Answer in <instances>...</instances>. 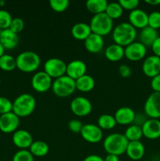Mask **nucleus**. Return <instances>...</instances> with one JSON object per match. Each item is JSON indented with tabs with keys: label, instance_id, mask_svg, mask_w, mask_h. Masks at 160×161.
I'll list each match as a JSON object with an SVG mask.
<instances>
[{
	"label": "nucleus",
	"instance_id": "nucleus-47",
	"mask_svg": "<svg viewBox=\"0 0 160 161\" xmlns=\"http://www.w3.org/2000/svg\"><path fill=\"white\" fill-rule=\"evenodd\" d=\"M5 50H6L4 49V47H3V45L0 43V58H1L3 55L5 54Z\"/></svg>",
	"mask_w": 160,
	"mask_h": 161
},
{
	"label": "nucleus",
	"instance_id": "nucleus-41",
	"mask_svg": "<svg viewBox=\"0 0 160 161\" xmlns=\"http://www.w3.org/2000/svg\"><path fill=\"white\" fill-rule=\"evenodd\" d=\"M119 73L122 78H128L131 75V68L127 64H121L119 67Z\"/></svg>",
	"mask_w": 160,
	"mask_h": 161
},
{
	"label": "nucleus",
	"instance_id": "nucleus-27",
	"mask_svg": "<svg viewBox=\"0 0 160 161\" xmlns=\"http://www.w3.org/2000/svg\"><path fill=\"white\" fill-rule=\"evenodd\" d=\"M108 2L106 0H88L86 3V7L89 13L93 15L105 13Z\"/></svg>",
	"mask_w": 160,
	"mask_h": 161
},
{
	"label": "nucleus",
	"instance_id": "nucleus-16",
	"mask_svg": "<svg viewBox=\"0 0 160 161\" xmlns=\"http://www.w3.org/2000/svg\"><path fill=\"white\" fill-rule=\"evenodd\" d=\"M129 23L136 29H143L148 26V14L143 9H137L131 11L129 14Z\"/></svg>",
	"mask_w": 160,
	"mask_h": 161
},
{
	"label": "nucleus",
	"instance_id": "nucleus-44",
	"mask_svg": "<svg viewBox=\"0 0 160 161\" xmlns=\"http://www.w3.org/2000/svg\"><path fill=\"white\" fill-rule=\"evenodd\" d=\"M83 161H104V158H102L100 156L96 155V154H92L89 155L83 160Z\"/></svg>",
	"mask_w": 160,
	"mask_h": 161
},
{
	"label": "nucleus",
	"instance_id": "nucleus-23",
	"mask_svg": "<svg viewBox=\"0 0 160 161\" xmlns=\"http://www.w3.org/2000/svg\"><path fill=\"white\" fill-rule=\"evenodd\" d=\"M71 33H72V37L75 39L85 41L92 34V31H91L89 25L84 22H79L72 26Z\"/></svg>",
	"mask_w": 160,
	"mask_h": 161
},
{
	"label": "nucleus",
	"instance_id": "nucleus-39",
	"mask_svg": "<svg viewBox=\"0 0 160 161\" xmlns=\"http://www.w3.org/2000/svg\"><path fill=\"white\" fill-rule=\"evenodd\" d=\"M119 3L121 5L122 9L131 12V11L137 9L140 2L138 0H120L119 1Z\"/></svg>",
	"mask_w": 160,
	"mask_h": 161
},
{
	"label": "nucleus",
	"instance_id": "nucleus-45",
	"mask_svg": "<svg viewBox=\"0 0 160 161\" xmlns=\"http://www.w3.org/2000/svg\"><path fill=\"white\" fill-rule=\"evenodd\" d=\"M104 161H119V158L118 156L112 155V154H108L104 159Z\"/></svg>",
	"mask_w": 160,
	"mask_h": 161
},
{
	"label": "nucleus",
	"instance_id": "nucleus-24",
	"mask_svg": "<svg viewBox=\"0 0 160 161\" xmlns=\"http://www.w3.org/2000/svg\"><path fill=\"white\" fill-rule=\"evenodd\" d=\"M158 32L157 30L147 26L141 30L139 33V42H141L146 47H151L155 39L158 37Z\"/></svg>",
	"mask_w": 160,
	"mask_h": 161
},
{
	"label": "nucleus",
	"instance_id": "nucleus-21",
	"mask_svg": "<svg viewBox=\"0 0 160 161\" xmlns=\"http://www.w3.org/2000/svg\"><path fill=\"white\" fill-rule=\"evenodd\" d=\"M104 45V40L102 36L92 33L84 41L85 48L91 53H97L101 51Z\"/></svg>",
	"mask_w": 160,
	"mask_h": 161
},
{
	"label": "nucleus",
	"instance_id": "nucleus-34",
	"mask_svg": "<svg viewBox=\"0 0 160 161\" xmlns=\"http://www.w3.org/2000/svg\"><path fill=\"white\" fill-rule=\"evenodd\" d=\"M13 17L10 13L6 9H0V28L2 30L8 29L10 26Z\"/></svg>",
	"mask_w": 160,
	"mask_h": 161
},
{
	"label": "nucleus",
	"instance_id": "nucleus-36",
	"mask_svg": "<svg viewBox=\"0 0 160 161\" xmlns=\"http://www.w3.org/2000/svg\"><path fill=\"white\" fill-rule=\"evenodd\" d=\"M148 26L150 28L158 30L160 28V12L153 11L148 14Z\"/></svg>",
	"mask_w": 160,
	"mask_h": 161
},
{
	"label": "nucleus",
	"instance_id": "nucleus-32",
	"mask_svg": "<svg viewBox=\"0 0 160 161\" xmlns=\"http://www.w3.org/2000/svg\"><path fill=\"white\" fill-rule=\"evenodd\" d=\"M15 69H17L15 58L6 53L0 58V69L5 72H12Z\"/></svg>",
	"mask_w": 160,
	"mask_h": 161
},
{
	"label": "nucleus",
	"instance_id": "nucleus-14",
	"mask_svg": "<svg viewBox=\"0 0 160 161\" xmlns=\"http://www.w3.org/2000/svg\"><path fill=\"white\" fill-rule=\"evenodd\" d=\"M142 72L149 78H153L160 74V58L151 55L144 58L142 64Z\"/></svg>",
	"mask_w": 160,
	"mask_h": 161
},
{
	"label": "nucleus",
	"instance_id": "nucleus-38",
	"mask_svg": "<svg viewBox=\"0 0 160 161\" xmlns=\"http://www.w3.org/2000/svg\"><path fill=\"white\" fill-rule=\"evenodd\" d=\"M13 111V102L6 97H0V116Z\"/></svg>",
	"mask_w": 160,
	"mask_h": 161
},
{
	"label": "nucleus",
	"instance_id": "nucleus-12",
	"mask_svg": "<svg viewBox=\"0 0 160 161\" xmlns=\"http://www.w3.org/2000/svg\"><path fill=\"white\" fill-rule=\"evenodd\" d=\"M82 138L89 143H98L103 138V130L97 125L93 124H83L80 132Z\"/></svg>",
	"mask_w": 160,
	"mask_h": 161
},
{
	"label": "nucleus",
	"instance_id": "nucleus-19",
	"mask_svg": "<svg viewBox=\"0 0 160 161\" xmlns=\"http://www.w3.org/2000/svg\"><path fill=\"white\" fill-rule=\"evenodd\" d=\"M86 71H87V66L84 61L81 60H74L67 64L66 75L72 80H76L86 75Z\"/></svg>",
	"mask_w": 160,
	"mask_h": 161
},
{
	"label": "nucleus",
	"instance_id": "nucleus-13",
	"mask_svg": "<svg viewBox=\"0 0 160 161\" xmlns=\"http://www.w3.org/2000/svg\"><path fill=\"white\" fill-rule=\"evenodd\" d=\"M20 118L13 112L0 116V131L4 134H13L18 130Z\"/></svg>",
	"mask_w": 160,
	"mask_h": 161
},
{
	"label": "nucleus",
	"instance_id": "nucleus-10",
	"mask_svg": "<svg viewBox=\"0 0 160 161\" xmlns=\"http://www.w3.org/2000/svg\"><path fill=\"white\" fill-rule=\"evenodd\" d=\"M31 87L38 93H45L52 88L53 79L44 71H39L31 78Z\"/></svg>",
	"mask_w": 160,
	"mask_h": 161
},
{
	"label": "nucleus",
	"instance_id": "nucleus-31",
	"mask_svg": "<svg viewBox=\"0 0 160 161\" xmlns=\"http://www.w3.org/2000/svg\"><path fill=\"white\" fill-rule=\"evenodd\" d=\"M123 10L124 9H122L119 2H112V3H108L105 14L111 20H116V19H119L122 17Z\"/></svg>",
	"mask_w": 160,
	"mask_h": 161
},
{
	"label": "nucleus",
	"instance_id": "nucleus-49",
	"mask_svg": "<svg viewBox=\"0 0 160 161\" xmlns=\"http://www.w3.org/2000/svg\"><path fill=\"white\" fill-rule=\"evenodd\" d=\"M1 32H2V29L0 28V35H1Z\"/></svg>",
	"mask_w": 160,
	"mask_h": 161
},
{
	"label": "nucleus",
	"instance_id": "nucleus-1",
	"mask_svg": "<svg viewBox=\"0 0 160 161\" xmlns=\"http://www.w3.org/2000/svg\"><path fill=\"white\" fill-rule=\"evenodd\" d=\"M137 32L129 22H122L113 28L112 39L115 44L125 47L135 42Z\"/></svg>",
	"mask_w": 160,
	"mask_h": 161
},
{
	"label": "nucleus",
	"instance_id": "nucleus-50",
	"mask_svg": "<svg viewBox=\"0 0 160 161\" xmlns=\"http://www.w3.org/2000/svg\"><path fill=\"white\" fill-rule=\"evenodd\" d=\"M0 86H1V79H0Z\"/></svg>",
	"mask_w": 160,
	"mask_h": 161
},
{
	"label": "nucleus",
	"instance_id": "nucleus-3",
	"mask_svg": "<svg viewBox=\"0 0 160 161\" xmlns=\"http://www.w3.org/2000/svg\"><path fill=\"white\" fill-rule=\"evenodd\" d=\"M129 141L124 134L112 133L108 135L104 140L103 146L108 154H112L119 157L125 153Z\"/></svg>",
	"mask_w": 160,
	"mask_h": 161
},
{
	"label": "nucleus",
	"instance_id": "nucleus-46",
	"mask_svg": "<svg viewBox=\"0 0 160 161\" xmlns=\"http://www.w3.org/2000/svg\"><path fill=\"white\" fill-rule=\"evenodd\" d=\"M145 3L150 6H158L160 5V0H146Z\"/></svg>",
	"mask_w": 160,
	"mask_h": 161
},
{
	"label": "nucleus",
	"instance_id": "nucleus-43",
	"mask_svg": "<svg viewBox=\"0 0 160 161\" xmlns=\"http://www.w3.org/2000/svg\"><path fill=\"white\" fill-rule=\"evenodd\" d=\"M153 55L160 58V36H158L151 47Z\"/></svg>",
	"mask_w": 160,
	"mask_h": 161
},
{
	"label": "nucleus",
	"instance_id": "nucleus-9",
	"mask_svg": "<svg viewBox=\"0 0 160 161\" xmlns=\"http://www.w3.org/2000/svg\"><path fill=\"white\" fill-rule=\"evenodd\" d=\"M70 108L74 115L78 117H84L90 114L93 110V105L88 98L78 96L71 102Z\"/></svg>",
	"mask_w": 160,
	"mask_h": 161
},
{
	"label": "nucleus",
	"instance_id": "nucleus-40",
	"mask_svg": "<svg viewBox=\"0 0 160 161\" xmlns=\"http://www.w3.org/2000/svg\"><path fill=\"white\" fill-rule=\"evenodd\" d=\"M67 127H68L69 130L73 133L80 134L82 129H83V124L78 119H72L67 124Z\"/></svg>",
	"mask_w": 160,
	"mask_h": 161
},
{
	"label": "nucleus",
	"instance_id": "nucleus-25",
	"mask_svg": "<svg viewBox=\"0 0 160 161\" xmlns=\"http://www.w3.org/2000/svg\"><path fill=\"white\" fill-rule=\"evenodd\" d=\"M104 56L107 60L111 62H117L125 57L124 47L113 43L107 47L104 50Z\"/></svg>",
	"mask_w": 160,
	"mask_h": 161
},
{
	"label": "nucleus",
	"instance_id": "nucleus-26",
	"mask_svg": "<svg viewBox=\"0 0 160 161\" xmlns=\"http://www.w3.org/2000/svg\"><path fill=\"white\" fill-rule=\"evenodd\" d=\"M75 86H76V90L81 92H89L93 91L95 86V80L91 75L86 74L75 80Z\"/></svg>",
	"mask_w": 160,
	"mask_h": 161
},
{
	"label": "nucleus",
	"instance_id": "nucleus-48",
	"mask_svg": "<svg viewBox=\"0 0 160 161\" xmlns=\"http://www.w3.org/2000/svg\"><path fill=\"white\" fill-rule=\"evenodd\" d=\"M5 5L4 1H0V6H3Z\"/></svg>",
	"mask_w": 160,
	"mask_h": 161
},
{
	"label": "nucleus",
	"instance_id": "nucleus-18",
	"mask_svg": "<svg viewBox=\"0 0 160 161\" xmlns=\"http://www.w3.org/2000/svg\"><path fill=\"white\" fill-rule=\"evenodd\" d=\"M114 117L117 124L122 126H130L133 124V121L136 117V113L130 107H120L115 111Z\"/></svg>",
	"mask_w": 160,
	"mask_h": 161
},
{
	"label": "nucleus",
	"instance_id": "nucleus-30",
	"mask_svg": "<svg viewBox=\"0 0 160 161\" xmlns=\"http://www.w3.org/2000/svg\"><path fill=\"white\" fill-rule=\"evenodd\" d=\"M97 125L102 130H108L114 128L117 125V123H116L114 116H111L110 114H103L100 115L97 119Z\"/></svg>",
	"mask_w": 160,
	"mask_h": 161
},
{
	"label": "nucleus",
	"instance_id": "nucleus-15",
	"mask_svg": "<svg viewBox=\"0 0 160 161\" xmlns=\"http://www.w3.org/2000/svg\"><path fill=\"white\" fill-rule=\"evenodd\" d=\"M143 137L150 140L160 138V119H147L141 126Z\"/></svg>",
	"mask_w": 160,
	"mask_h": 161
},
{
	"label": "nucleus",
	"instance_id": "nucleus-4",
	"mask_svg": "<svg viewBox=\"0 0 160 161\" xmlns=\"http://www.w3.org/2000/svg\"><path fill=\"white\" fill-rule=\"evenodd\" d=\"M17 69L25 73L35 72L41 64L40 57L35 52L31 50L21 52L16 58Z\"/></svg>",
	"mask_w": 160,
	"mask_h": 161
},
{
	"label": "nucleus",
	"instance_id": "nucleus-33",
	"mask_svg": "<svg viewBox=\"0 0 160 161\" xmlns=\"http://www.w3.org/2000/svg\"><path fill=\"white\" fill-rule=\"evenodd\" d=\"M50 6L53 11L63 13L68 8L70 2L68 0H50Z\"/></svg>",
	"mask_w": 160,
	"mask_h": 161
},
{
	"label": "nucleus",
	"instance_id": "nucleus-5",
	"mask_svg": "<svg viewBox=\"0 0 160 161\" xmlns=\"http://www.w3.org/2000/svg\"><path fill=\"white\" fill-rule=\"evenodd\" d=\"M92 33L99 36H106L113 31L114 23L105 13L96 14L93 16L89 23Z\"/></svg>",
	"mask_w": 160,
	"mask_h": 161
},
{
	"label": "nucleus",
	"instance_id": "nucleus-35",
	"mask_svg": "<svg viewBox=\"0 0 160 161\" xmlns=\"http://www.w3.org/2000/svg\"><path fill=\"white\" fill-rule=\"evenodd\" d=\"M12 161H34V157L28 149H20L14 154Z\"/></svg>",
	"mask_w": 160,
	"mask_h": 161
},
{
	"label": "nucleus",
	"instance_id": "nucleus-42",
	"mask_svg": "<svg viewBox=\"0 0 160 161\" xmlns=\"http://www.w3.org/2000/svg\"><path fill=\"white\" fill-rule=\"evenodd\" d=\"M151 87L153 92H160V74L151 80Z\"/></svg>",
	"mask_w": 160,
	"mask_h": 161
},
{
	"label": "nucleus",
	"instance_id": "nucleus-8",
	"mask_svg": "<svg viewBox=\"0 0 160 161\" xmlns=\"http://www.w3.org/2000/svg\"><path fill=\"white\" fill-rule=\"evenodd\" d=\"M144 114L149 119H160V92H152L144 105Z\"/></svg>",
	"mask_w": 160,
	"mask_h": 161
},
{
	"label": "nucleus",
	"instance_id": "nucleus-7",
	"mask_svg": "<svg viewBox=\"0 0 160 161\" xmlns=\"http://www.w3.org/2000/svg\"><path fill=\"white\" fill-rule=\"evenodd\" d=\"M43 69L47 75L56 80L66 75L67 64L60 58H50L44 63Z\"/></svg>",
	"mask_w": 160,
	"mask_h": 161
},
{
	"label": "nucleus",
	"instance_id": "nucleus-17",
	"mask_svg": "<svg viewBox=\"0 0 160 161\" xmlns=\"http://www.w3.org/2000/svg\"><path fill=\"white\" fill-rule=\"evenodd\" d=\"M12 141L16 147L20 149H28L31 146L33 141L32 135L26 130H17L13 134Z\"/></svg>",
	"mask_w": 160,
	"mask_h": 161
},
{
	"label": "nucleus",
	"instance_id": "nucleus-2",
	"mask_svg": "<svg viewBox=\"0 0 160 161\" xmlns=\"http://www.w3.org/2000/svg\"><path fill=\"white\" fill-rule=\"evenodd\" d=\"M36 108L35 98L31 94H21L13 102V113L20 117H27L34 113Z\"/></svg>",
	"mask_w": 160,
	"mask_h": 161
},
{
	"label": "nucleus",
	"instance_id": "nucleus-37",
	"mask_svg": "<svg viewBox=\"0 0 160 161\" xmlns=\"http://www.w3.org/2000/svg\"><path fill=\"white\" fill-rule=\"evenodd\" d=\"M24 28V21L23 20V19H21L20 17L13 18L9 29H10L13 32L18 35L19 33L23 31Z\"/></svg>",
	"mask_w": 160,
	"mask_h": 161
},
{
	"label": "nucleus",
	"instance_id": "nucleus-22",
	"mask_svg": "<svg viewBox=\"0 0 160 161\" xmlns=\"http://www.w3.org/2000/svg\"><path fill=\"white\" fill-rule=\"evenodd\" d=\"M19 42L18 35L13 32L10 29L2 30L0 35V43L5 50H13L17 47Z\"/></svg>",
	"mask_w": 160,
	"mask_h": 161
},
{
	"label": "nucleus",
	"instance_id": "nucleus-20",
	"mask_svg": "<svg viewBox=\"0 0 160 161\" xmlns=\"http://www.w3.org/2000/svg\"><path fill=\"white\" fill-rule=\"evenodd\" d=\"M125 154L132 160H140L145 154V147L141 141L129 142Z\"/></svg>",
	"mask_w": 160,
	"mask_h": 161
},
{
	"label": "nucleus",
	"instance_id": "nucleus-28",
	"mask_svg": "<svg viewBox=\"0 0 160 161\" xmlns=\"http://www.w3.org/2000/svg\"><path fill=\"white\" fill-rule=\"evenodd\" d=\"M29 151L33 157H42L49 153L50 146L43 141H35L33 142L31 146H30Z\"/></svg>",
	"mask_w": 160,
	"mask_h": 161
},
{
	"label": "nucleus",
	"instance_id": "nucleus-6",
	"mask_svg": "<svg viewBox=\"0 0 160 161\" xmlns=\"http://www.w3.org/2000/svg\"><path fill=\"white\" fill-rule=\"evenodd\" d=\"M52 91L53 94L59 97H67L72 95L76 90L75 80L67 75H63L53 81Z\"/></svg>",
	"mask_w": 160,
	"mask_h": 161
},
{
	"label": "nucleus",
	"instance_id": "nucleus-11",
	"mask_svg": "<svg viewBox=\"0 0 160 161\" xmlns=\"http://www.w3.org/2000/svg\"><path fill=\"white\" fill-rule=\"evenodd\" d=\"M147 47L140 42H133L124 47V55L130 61H139L145 58Z\"/></svg>",
	"mask_w": 160,
	"mask_h": 161
},
{
	"label": "nucleus",
	"instance_id": "nucleus-29",
	"mask_svg": "<svg viewBox=\"0 0 160 161\" xmlns=\"http://www.w3.org/2000/svg\"><path fill=\"white\" fill-rule=\"evenodd\" d=\"M124 135L129 142L141 141L143 137L142 129L140 126L136 125V124H131L125 129Z\"/></svg>",
	"mask_w": 160,
	"mask_h": 161
}]
</instances>
